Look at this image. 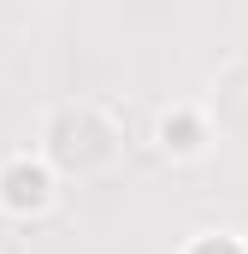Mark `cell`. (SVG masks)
<instances>
[{"label": "cell", "instance_id": "cell-1", "mask_svg": "<svg viewBox=\"0 0 248 254\" xmlns=\"http://www.w3.org/2000/svg\"><path fill=\"white\" fill-rule=\"evenodd\" d=\"M113 148H119V136L95 107H65L48 125V160L65 166V172H95V166L113 160Z\"/></svg>", "mask_w": 248, "mask_h": 254}, {"label": "cell", "instance_id": "cell-2", "mask_svg": "<svg viewBox=\"0 0 248 254\" xmlns=\"http://www.w3.org/2000/svg\"><path fill=\"white\" fill-rule=\"evenodd\" d=\"M54 201V172L42 160H12L0 172V207L6 213H42Z\"/></svg>", "mask_w": 248, "mask_h": 254}, {"label": "cell", "instance_id": "cell-3", "mask_svg": "<svg viewBox=\"0 0 248 254\" xmlns=\"http://www.w3.org/2000/svg\"><path fill=\"white\" fill-rule=\"evenodd\" d=\"M213 113L225 130H248V65H231L213 89Z\"/></svg>", "mask_w": 248, "mask_h": 254}, {"label": "cell", "instance_id": "cell-4", "mask_svg": "<svg viewBox=\"0 0 248 254\" xmlns=\"http://www.w3.org/2000/svg\"><path fill=\"white\" fill-rule=\"evenodd\" d=\"M160 142H166V154H201V142H207V125H201V113H166L160 119Z\"/></svg>", "mask_w": 248, "mask_h": 254}, {"label": "cell", "instance_id": "cell-5", "mask_svg": "<svg viewBox=\"0 0 248 254\" xmlns=\"http://www.w3.org/2000/svg\"><path fill=\"white\" fill-rule=\"evenodd\" d=\"M189 254H248L237 237H201V243H189Z\"/></svg>", "mask_w": 248, "mask_h": 254}]
</instances>
